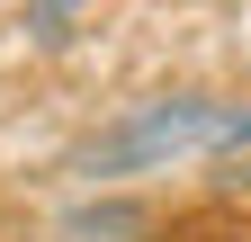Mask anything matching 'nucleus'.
Here are the masks:
<instances>
[{"instance_id": "f03ea898", "label": "nucleus", "mask_w": 251, "mask_h": 242, "mask_svg": "<svg viewBox=\"0 0 251 242\" xmlns=\"http://www.w3.org/2000/svg\"><path fill=\"white\" fill-rule=\"evenodd\" d=\"M27 27H36L45 45H63L72 36V0H27Z\"/></svg>"}, {"instance_id": "f257e3e1", "label": "nucleus", "mask_w": 251, "mask_h": 242, "mask_svg": "<svg viewBox=\"0 0 251 242\" xmlns=\"http://www.w3.org/2000/svg\"><path fill=\"white\" fill-rule=\"evenodd\" d=\"M251 144V108L242 99H206V90H162V99H135L81 144V170L90 179H117V170H162L188 153H242Z\"/></svg>"}, {"instance_id": "7ed1b4c3", "label": "nucleus", "mask_w": 251, "mask_h": 242, "mask_svg": "<svg viewBox=\"0 0 251 242\" xmlns=\"http://www.w3.org/2000/svg\"><path fill=\"white\" fill-rule=\"evenodd\" d=\"M144 216H135V206H81V216H72V233H135Z\"/></svg>"}]
</instances>
